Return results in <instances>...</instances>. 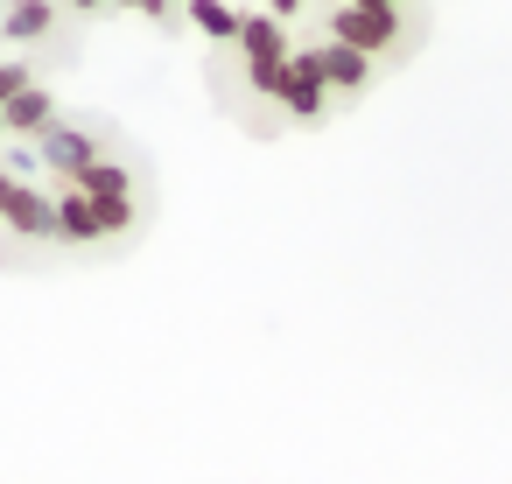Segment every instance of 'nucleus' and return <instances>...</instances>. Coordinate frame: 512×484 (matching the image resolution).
Masks as SVG:
<instances>
[{
  "mask_svg": "<svg viewBox=\"0 0 512 484\" xmlns=\"http://www.w3.org/2000/svg\"><path fill=\"white\" fill-rule=\"evenodd\" d=\"M0 36L8 43H50L57 36V0H8L0 8Z\"/></svg>",
  "mask_w": 512,
  "mask_h": 484,
  "instance_id": "f257e3e1",
  "label": "nucleus"
},
{
  "mask_svg": "<svg viewBox=\"0 0 512 484\" xmlns=\"http://www.w3.org/2000/svg\"><path fill=\"white\" fill-rule=\"evenodd\" d=\"M71 8H113V0H71Z\"/></svg>",
  "mask_w": 512,
  "mask_h": 484,
  "instance_id": "f03ea898",
  "label": "nucleus"
}]
</instances>
